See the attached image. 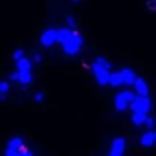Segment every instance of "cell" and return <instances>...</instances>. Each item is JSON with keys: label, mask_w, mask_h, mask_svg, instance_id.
Returning <instances> with one entry per match:
<instances>
[{"label": "cell", "mask_w": 156, "mask_h": 156, "mask_svg": "<svg viewBox=\"0 0 156 156\" xmlns=\"http://www.w3.org/2000/svg\"><path fill=\"white\" fill-rule=\"evenodd\" d=\"M92 73L96 77V81L101 85V87H108V77H110V62L105 59V57H98L94 62H92Z\"/></svg>", "instance_id": "cell-1"}, {"label": "cell", "mask_w": 156, "mask_h": 156, "mask_svg": "<svg viewBox=\"0 0 156 156\" xmlns=\"http://www.w3.org/2000/svg\"><path fill=\"white\" fill-rule=\"evenodd\" d=\"M6 156H33V152L24 145V140H22L20 136H13V138L8 141Z\"/></svg>", "instance_id": "cell-2"}, {"label": "cell", "mask_w": 156, "mask_h": 156, "mask_svg": "<svg viewBox=\"0 0 156 156\" xmlns=\"http://www.w3.org/2000/svg\"><path fill=\"white\" fill-rule=\"evenodd\" d=\"M134 99H136V92H132V90H123V92H119V94L114 98V108H116L118 112H125L127 108H130V105H132Z\"/></svg>", "instance_id": "cell-3"}, {"label": "cell", "mask_w": 156, "mask_h": 156, "mask_svg": "<svg viewBox=\"0 0 156 156\" xmlns=\"http://www.w3.org/2000/svg\"><path fill=\"white\" fill-rule=\"evenodd\" d=\"M81 46H83V37L77 33V31H73L72 37L62 44V51H64L66 55H75L77 51L81 50Z\"/></svg>", "instance_id": "cell-4"}, {"label": "cell", "mask_w": 156, "mask_h": 156, "mask_svg": "<svg viewBox=\"0 0 156 156\" xmlns=\"http://www.w3.org/2000/svg\"><path fill=\"white\" fill-rule=\"evenodd\" d=\"M130 108H132V114H141V116H149V110H151V99H149V96H147V98L136 96V99L132 101Z\"/></svg>", "instance_id": "cell-5"}, {"label": "cell", "mask_w": 156, "mask_h": 156, "mask_svg": "<svg viewBox=\"0 0 156 156\" xmlns=\"http://www.w3.org/2000/svg\"><path fill=\"white\" fill-rule=\"evenodd\" d=\"M57 42V30H44L42 31V35H41V44L44 46V48H50V46H53Z\"/></svg>", "instance_id": "cell-6"}, {"label": "cell", "mask_w": 156, "mask_h": 156, "mask_svg": "<svg viewBox=\"0 0 156 156\" xmlns=\"http://www.w3.org/2000/svg\"><path fill=\"white\" fill-rule=\"evenodd\" d=\"M125 147H127L125 138H114L112 143H110V152H112V154H118V156H123Z\"/></svg>", "instance_id": "cell-7"}, {"label": "cell", "mask_w": 156, "mask_h": 156, "mask_svg": "<svg viewBox=\"0 0 156 156\" xmlns=\"http://www.w3.org/2000/svg\"><path fill=\"white\" fill-rule=\"evenodd\" d=\"M134 90H136V96H141V98H147L149 96V85L145 79L138 77L136 83H134Z\"/></svg>", "instance_id": "cell-8"}, {"label": "cell", "mask_w": 156, "mask_h": 156, "mask_svg": "<svg viewBox=\"0 0 156 156\" xmlns=\"http://www.w3.org/2000/svg\"><path fill=\"white\" fill-rule=\"evenodd\" d=\"M121 77H123V85H132V87H134V83L138 79L132 68H123L121 70Z\"/></svg>", "instance_id": "cell-9"}, {"label": "cell", "mask_w": 156, "mask_h": 156, "mask_svg": "<svg viewBox=\"0 0 156 156\" xmlns=\"http://www.w3.org/2000/svg\"><path fill=\"white\" fill-rule=\"evenodd\" d=\"M140 143L143 147H152L154 145V130H147L140 136Z\"/></svg>", "instance_id": "cell-10"}, {"label": "cell", "mask_w": 156, "mask_h": 156, "mask_svg": "<svg viewBox=\"0 0 156 156\" xmlns=\"http://www.w3.org/2000/svg\"><path fill=\"white\" fill-rule=\"evenodd\" d=\"M123 85V77H121V72H112L110 77H108V87L112 88H118Z\"/></svg>", "instance_id": "cell-11"}, {"label": "cell", "mask_w": 156, "mask_h": 156, "mask_svg": "<svg viewBox=\"0 0 156 156\" xmlns=\"http://www.w3.org/2000/svg\"><path fill=\"white\" fill-rule=\"evenodd\" d=\"M72 33H73V30H68V28H59L57 30V42H61V46L72 37Z\"/></svg>", "instance_id": "cell-12"}, {"label": "cell", "mask_w": 156, "mask_h": 156, "mask_svg": "<svg viewBox=\"0 0 156 156\" xmlns=\"http://www.w3.org/2000/svg\"><path fill=\"white\" fill-rule=\"evenodd\" d=\"M17 72H19V70H17ZM31 81H33V73H31V72H19V83H20L22 87H28Z\"/></svg>", "instance_id": "cell-13"}, {"label": "cell", "mask_w": 156, "mask_h": 156, "mask_svg": "<svg viewBox=\"0 0 156 156\" xmlns=\"http://www.w3.org/2000/svg\"><path fill=\"white\" fill-rule=\"evenodd\" d=\"M17 70H19V72H31V61H30L28 57H24L22 61L17 62Z\"/></svg>", "instance_id": "cell-14"}, {"label": "cell", "mask_w": 156, "mask_h": 156, "mask_svg": "<svg viewBox=\"0 0 156 156\" xmlns=\"http://www.w3.org/2000/svg\"><path fill=\"white\" fill-rule=\"evenodd\" d=\"M9 92V83L8 81H0V99H6Z\"/></svg>", "instance_id": "cell-15"}, {"label": "cell", "mask_w": 156, "mask_h": 156, "mask_svg": "<svg viewBox=\"0 0 156 156\" xmlns=\"http://www.w3.org/2000/svg\"><path fill=\"white\" fill-rule=\"evenodd\" d=\"M145 119H147V116H141V114H132V118H130V121H132L136 127L143 125V123H145Z\"/></svg>", "instance_id": "cell-16"}, {"label": "cell", "mask_w": 156, "mask_h": 156, "mask_svg": "<svg viewBox=\"0 0 156 156\" xmlns=\"http://www.w3.org/2000/svg\"><path fill=\"white\" fill-rule=\"evenodd\" d=\"M13 59H15V62L22 61V59H24V51H22L20 48H19V50H15V51H13Z\"/></svg>", "instance_id": "cell-17"}, {"label": "cell", "mask_w": 156, "mask_h": 156, "mask_svg": "<svg viewBox=\"0 0 156 156\" xmlns=\"http://www.w3.org/2000/svg\"><path fill=\"white\" fill-rule=\"evenodd\" d=\"M33 99H35V103H44V99H46V96H44V92H35V96H33Z\"/></svg>", "instance_id": "cell-18"}, {"label": "cell", "mask_w": 156, "mask_h": 156, "mask_svg": "<svg viewBox=\"0 0 156 156\" xmlns=\"http://www.w3.org/2000/svg\"><path fill=\"white\" fill-rule=\"evenodd\" d=\"M154 123H156V121H154V118H152V116H147V119H145V123H143V125H145L147 129H152V127H154Z\"/></svg>", "instance_id": "cell-19"}, {"label": "cell", "mask_w": 156, "mask_h": 156, "mask_svg": "<svg viewBox=\"0 0 156 156\" xmlns=\"http://www.w3.org/2000/svg\"><path fill=\"white\" fill-rule=\"evenodd\" d=\"M66 24H68V30H73L75 28V20H73V17H66Z\"/></svg>", "instance_id": "cell-20"}, {"label": "cell", "mask_w": 156, "mask_h": 156, "mask_svg": "<svg viewBox=\"0 0 156 156\" xmlns=\"http://www.w3.org/2000/svg\"><path fill=\"white\" fill-rule=\"evenodd\" d=\"M42 61V53H35L33 55V62H41Z\"/></svg>", "instance_id": "cell-21"}, {"label": "cell", "mask_w": 156, "mask_h": 156, "mask_svg": "<svg viewBox=\"0 0 156 156\" xmlns=\"http://www.w3.org/2000/svg\"><path fill=\"white\" fill-rule=\"evenodd\" d=\"M9 81H19V72H13L9 75Z\"/></svg>", "instance_id": "cell-22"}, {"label": "cell", "mask_w": 156, "mask_h": 156, "mask_svg": "<svg viewBox=\"0 0 156 156\" xmlns=\"http://www.w3.org/2000/svg\"><path fill=\"white\" fill-rule=\"evenodd\" d=\"M154 145H156V130H154Z\"/></svg>", "instance_id": "cell-23"}, {"label": "cell", "mask_w": 156, "mask_h": 156, "mask_svg": "<svg viewBox=\"0 0 156 156\" xmlns=\"http://www.w3.org/2000/svg\"><path fill=\"white\" fill-rule=\"evenodd\" d=\"M108 156H118V154H112V152H108Z\"/></svg>", "instance_id": "cell-24"}, {"label": "cell", "mask_w": 156, "mask_h": 156, "mask_svg": "<svg viewBox=\"0 0 156 156\" xmlns=\"http://www.w3.org/2000/svg\"><path fill=\"white\" fill-rule=\"evenodd\" d=\"M72 2H79V0H72Z\"/></svg>", "instance_id": "cell-25"}]
</instances>
